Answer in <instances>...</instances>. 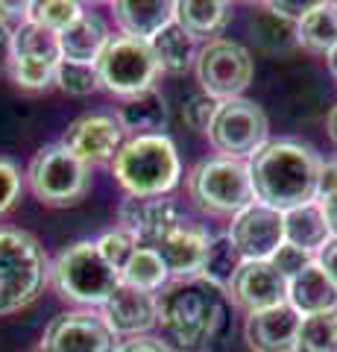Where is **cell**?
Returning a JSON list of instances; mask_svg holds the SVG:
<instances>
[{"label": "cell", "mask_w": 337, "mask_h": 352, "mask_svg": "<svg viewBox=\"0 0 337 352\" xmlns=\"http://www.w3.org/2000/svg\"><path fill=\"white\" fill-rule=\"evenodd\" d=\"M246 164H249L255 203L285 214L290 208L317 200L323 159L308 144H299V141H267Z\"/></svg>", "instance_id": "6da1fadb"}, {"label": "cell", "mask_w": 337, "mask_h": 352, "mask_svg": "<svg viewBox=\"0 0 337 352\" xmlns=\"http://www.w3.org/2000/svg\"><path fill=\"white\" fill-rule=\"evenodd\" d=\"M156 323L182 349H200L223 323L220 291L205 279H179L156 296Z\"/></svg>", "instance_id": "7a4b0ae2"}, {"label": "cell", "mask_w": 337, "mask_h": 352, "mask_svg": "<svg viewBox=\"0 0 337 352\" xmlns=\"http://www.w3.org/2000/svg\"><path fill=\"white\" fill-rule=\"evenodd\" d=\"M112 170L129 197H165L176 188L182 164L167 135L129 138L112 159Z\"/></svg>", "instance_id": "3957f363"}, {"label": "cell", "mask_w": 337, "mask_h": 352, "mask_svg": "<svg viewBox=\"0 0 337 352\" xmlns=\"http://www.w3.org/2000/svg\"><path fill=\"white\" fill-rule=\"evenodd\" d=\"M47 279V256L24 229H0V314L27 308Z\"/></svg>", "instance_id": "277c9868"}, {"label": "cell", "mask_w": 337, "mask_h": 352, "mask_svg": "<svg viewBox=\"0 0 337 352\" xmlns=\"http://www.w3.org/2000/svg\"><path fill=\"white\" fill-rule=\"evenodd\" d=\"M50 279L65 300L103 305L121 285V273L100 256L94 241H80L59 252V258L50 267Z\"/></svg>", "instance_id": "5b68a950"}, {"label": "cell", "mask_w": 337, "mask_h": 352, "mask_svg": "<svg viewBox=\"0 0 337 352\" xmlns=\"http://www.w3.org/2000/svg\"><path fill=\"white\" fill-rule=\"evenodd\" d=\"M188 194L205 214H237L255 203L249 164L241 159H205L188 173Z\"/></svg>", "instance_id": "8992f818"}, {"label": "cell", "mask_w": 337, "mask_h": 352, "mask_svg": "<svg viewBox=\"0 0 337 352\" xmlns=\"http://www.w3.org/2000/svg\"><path fill=\"white\" fill-rule=\"evenodd\" d=\"M30 188L45 206H77L91 188V170L62 144L41 147L30 162Z\"/></svg>", "instance_id": "52a82bcc"}, {"label": "cell", "mask_w": 337, "mask_h": 352, "mask_svg": "<svg viewBox=\"0 0 337 352\" xmlns=\"http://www.w3.org/2000/svg\"><path fill=\"white\" fill-rule=\"evenodd\" d=\"M94 68H97V76H100V88L124 97V100L153 88V80L159 74L150 41L124 36V32L121 36H108Z\"/></svg>", "instance_id": "ba28073f"}, {"label": "cell", "mask_w": 337, "mask_h": 352, "mask_svg": "<svg viewBox=\"0 0 337 352\" xmlns=\"http://www.w3.org/2000/svg\"><path fill=\"white\" fill-rule=\"evenodd\" d=\"M267 115L264 109L253 100L235 97V100H223L220 109L209 126V141L217 153H223L226 159H253L255 153L267 144Z\"/></svg>", "instance_id": "9c48e42d"}, {"label": "cell", "mask_w": 337, "mask_h": 352, "mask_svg": "<svg viewBox=\"0 0 337 352\" xmlns=\"http://www.w3.org/2000/svg\"><path fill=\"white\" fill-rule=\"evenodd\" d=\"M253 56L237 41L211 38L197 53V80L214 100H235L253 82Z\"/></svg>", "instance_id": "30bf717a"}, {"label": "cell", "mask_w": 337, "mask_h": 352, "mask_svg": "<svg viewBox=\"0 0 337 352\" xmlns=\"http://www.w3.org/2000/svg\"><path fill=\"white\" fill-rule=\"evenodd\" d=\"M45 352H115L117 335L94 311H68L53 317L41 340Z\"/></svg>", "instance_id": "8fae6325"}, {"label": "cell", "mask_w": 337, "mask_h": 352, "mask_svg": "<svg viewBox=\"0 0 337 352\" xmlns=\"http://www.w3.org/2000/svg\"><path fill=\"white\" fill-rule=\"evenodd\" d=\"M229 241L237 247L244 261H270V256L285 244V220L281 212L249 203L244 212L232 217Z\"/></svg>", "instance_id": "7c38bea8"}, {"label": "cell", "mask_w": 337, "mask_h": 352, "mask_svg": "<svg viewBox=\"0 0 337 352\" xmlns=\"http://www.w3.org/2000/svg\"><path fill=\"white\" fill-rule=\"evenodd\" d=\"M59 144L71 150L85 164H100V162H112L117 150L124 147V129L115 115L94 112L71 120Z\"/></svg>", "instance_id": "4fadbf2b"}, {"label": "cell", "mask_w": 337, "mask_h": 352, "mask_svg": "<svg viewBox=\"0 0 337 352\" xmlns=\"http://www.w3.org/2000/svg\"><path fill=\"white\" fill-rule=\"evenodd\" d=\"M209 244H211L209 232H205L202 226L188 223V220L182 217L165 235H159L150 250L159 252V258L165 261L167 273H173V276H179V279H194L202 270Z\"/></svg>", "instance_id": "5bb4252c"}, {"label": "cell", "mask_w": 337, "mask_h": 352, "mask_svg": "<svg viewBox=\"0 0 337 352\" xmlns=\"http://www.w3.org/2000/svg\"><path fill=\"white\" fill-rule=\"evenodd\" d=\"M229 296L249 314L267 311L288 302V279L270 261H244L229 285Z\"/></svg>", "instance_id": "9a60e30c"}, {"label": "cell", "mask_w": 337, "mask_h": 352, "mask_svg": "<svg viewBox=\"0 0 337 352\" xmlns=\"http://www.w3.org/2000/svg\"><path fill=\"white\" fill-rule=\"evenodd\" d=\"M302 317L288 302L246 317L244 338L253 352H297V332Z\"/></svg>", "instance_id": "2e32d148"}, {"label": "cell", "mask_w": 337, "mask_h": 352, "mask_svg": "<svg viewBox=\"0 0 337 352\" xmlns=\"http://www.w3.org/2000/svg\"><path fill=\"white\" fill-rule=\"evenodd\" d=\"M103 320L115 335L138 338L156 326V294L138 291L129 285H117L112 296L103 302Z\"/></svg>", "instance_id": "e0dca14e"}, {"label": "cell", "mask_w": 337, "mask_h": 352, "mask_svg": "<svg viewBox=\"0 0 337 352\" xmlns=\"http://www.w3.org/2000/svg\"><path fill=\"white\" fill-rule=\"evenodd\" d=\"M179 220V206L165 197H126L121 206V229L135 235L138 247H153V241Z\"/></svg>", "instance_id": "ac0fdd59"}, {"label": "cell", "mask_w": 337, "mask_h": 352, "mask_svg": "<svg viewBox=\"0 0 337 352\" xmlns=\"http://www.w3.org/2000/svg\"><path fill=\"white\" fill-rule=\"evenodd\" d=\"M288 305L299 317L329 314L337 308V285L329 279V273L317 261H311L299 276L288 282Z\"/></svg>", "instance_id": "d6986e66"}, {"label": "cell", "mask_w": 337, "mask_h": 352, "mask_svg": "<svg viewBox=\"0 0 337 352\" xmlns=\"http://www.w3.org/2000/svg\"><path fill=\"white\" fill-rule=\"evenodd\" d=\"M115 21L124 36L150 41L167 24H173V3L167 0H121L112 6Z\"/></svg>", "instance_id": "ffe728a7"}, {"label": "cell", "mask_w": 337, "mask_h": 352, "mask_svg": "<svg viewBox=\"0 0 337 352\" xmlns=\"http://www.w3.org/2000/svg\"><path fill=\"white\" fill-rule=\"evenodd\" d=\"M108 41V27L97 12H82L68 30L59 32V53L68 62L94 65Z\"/></svg>", "instance_id": "44dd1931"}, {"label": "cell", "mask_w": 337, "mask_h": 352, "mask_svg": "<svg viewBox=\"0 0 337 352\" xmlns=\"http://www.w3.org/2000/svg\"><path fill=\"white\" fill-rule=\"evenodd\" d=\"M115 118L124 132H132V138L159 135V129H165L167 124V103L156 88H147L141 94L126 97Z\"/></svg>", "instance_id": "7402d4cb"}, {"label": "cell", "mask_w": 337, "mask_h": 352, "mask_svg": "<svg viewBox=\"0 0 337 352\" xmlns=\"http://www.w3.org/2000/svg\"><path fill=\"white\" fill-rule=\"evenodd\" d=\"M281 220H285V244L305 250L311 256L332 241V232L325 226V214L317 200L290 208V212L281 214Z\"/></svg>", "instance_id": "603a6c76"}, {"label": "cell", "mask_w": 337, "mask_h": 352, "mask_svg": "<svg viewBox=\"0 0 337 352\" xmlns=\"http://www.w3.org/2000/svg\"><path fill=\"white\" fill-rule=\"evenodd\" d=\"M150 50H153L159 71L167 74H185L197 62V38L191 32H185L176 21L150 38Z\"/></svg>", "instance_id": "cb8c5ba5"}, {"label": "cell", "mask_w": 337, "mask_h": 352, "mask_svg": "<svg viewBox=\"0 0 337 352\" xmlns=\"http://www.w3.org/2000/svg\"><path fill=\"white\" fill-rule=\"evenodd\" d=\"M173 21L194 38L214 36L232 21V6L223 0H179L173 3Z\"/></svg>", "instance_id": "d4e9b609"}, {"label": "cell", "mask_w": 337, "mask_h": 352, "mask_svg": "<svg viewBox=\"0 0 337 352\" xmlns=\"http://www.w3.org/2000/svg\"><path fill=\"white\" fill-rule=\"evenodd\" d=\"M9 59L12 62H41V65H59V36L45 27L24 21L12 30V44H9Z\"/></svg>", "instance_id": "484cf974"}, {"label": "cell", "mask_w": 337, "mask_h": 352, "mask_svg": "<svg viewBox=\"0 0 337 352\" xmlns=\"http://www.w3.org/2000/svg\"><path fill=\"white\" fill-rule=\"evenodd\" d=\"M297 41L311 53H329L337 44V3H314L297 24Z\"/></svg>", "instance_id": "4316f807"}, {"label": "cell", "mask_w": 337, "mask_h": 352, "mask_svg": "<svg viewBox=\"0 0 337 352\" xmlns=\"http://www.w3.org/2000/svg\"><path fill=\"white\" fill-rule=\"evenodd\" d=\"M241 264H244V258H241V252H237V247L229 241V235H220L209 244L200 279L214 285L217 291H229V285L235 279V273L241 270Z\"/></svg>", "instance_id": "83f0119b"}, {"label": "cell", "mask_w": 337, "mask_h": 352, "mask_svg": "<svg viewBox=\"0 0 337 352\" xmlns=\"http://www.w3.org/2000/svg\"><path fill=\"white\" fill-rule=\"evenodd\" d=\"M167 276L170 273L165 267V261H161L159 252L150 250V247H138L132 256H129V261L124 264V270H121V282L124 285L138 288V291H150V294L165 288Z\"/></svg>", "instance_id": "f1b7e54d"}, {"label": "cell", "mask_w": 337, "mask_h": 352, "mask_svg": "<svg viewBox=\"0 0 337 352\" xmlns=\"http://www.w3.org/2000/svg\"><path fill=\"white\" fill-rule=\"evenodd\" d=\"M297 352H337V311L302 317Z\"/></svg>", "instance_id": "f546056e"}, {"label": "cell", "mask_w": 337, "mask_h": 352, "mask_svg": "<svg viewBox=\"0 0 337 352\" xmlns=\"http://www.w3.org/2000/svg\"><path fill=\"white\" fill-rule=\"evenodd\" d=\"M80 15H82V6L73 3V0H36V3H30L27 21L59 36V32L68 30Z\"/></svg>", "instance_id": "4dcf8cb0"}, {"label": "cell", "mask_w": 337, "mask_h": 352, "mask_svg": "<svg viewBox=\"0 0 337 352\" xmlns=\"http://www.w3.org/2000/svg\"><path fill=\"white\" fill-rule=\"evenodd\" d=\"M56 82L62 91H68V94H91L100 88V76H97V68L94 65H80V62H68V59H62L56 65Z\"/></svg>", "instance_id": "1f68e13d"}, {"label": "cell", "mask_w": 337, "mask_h": 352, "mask_svg": "<svg viewBox=\"0 0 337 352\" xmlns=\"http://www.w3.org/2000/svg\"><path fill=\"white\" fill-rule=\"evenodd\" d=\"M253 32L258 36V41L264 44V47H270V50L285 47V44L297 41V24H293V21H285V18L273 15L270 9L253 15Z\"/></svg>", "instance_id": "d6a6232c"}, {"label": "cell", "mask_w": 337, "mask_h": 352, "mask_svg": "<svg viewBox=\"0 0 337 352\" xmlns=\"http://www.w3.org/2000/svg\"><path fill=\"white\" fill-rule=\"evenodd\" d=\"M97 250H100V256L112 264V267L121 273L124 264L129 261V256L138 250V241L135 235H129L126 229H112V232H106L100 241H94Z\"/></svg>", "instance_id": "836d02e7"}, {"label": "cell", "mask_w": 337, "mask_h": 352, "mask_svg": "<svg viewBox=\"0 0 337 352\" xmlns=\"http://www.w3.org/2000/svg\"><path fill=\"white\" fill-rule=\"evenodd\" d=\"M217 109H220V100H214V97H209L205 91L194 94L188 103L182 106V120L188 124L194 132H209L211 120L217 115Z\"/></svg>", "instance_id": "e575fe53"}, {"label": "cell", "mask_w": 337, "mask_h": 352, "mask_svg": "<svg viewBox=\"0 0 337 352\" xmlns=\"http://www.w3.org/2000/svg\"><path fill=\"white\" fill-rule=\"evenodd\" d=\"M311 261H314L311 252L293 247V244H281V247L273 252V256H270V264H273V267H276L288 282H290L293 276H299V273L305 270Z\"/></svg>", "instance_id": "d590c367"}, {"label": "cell", "mask_w": 337, "mask_h": 352, "mask_svg": "<svg viewBox=\"0 0 337 352\" xmlns=\"http://www.w3.org/2000/svg\"><path fill=\"white\" fill-rule=\"evenodd\" d=\"M18 197H21V173L15 162L0 159V214H6L18 203Z\"/></svg>", "instance_id": "8d00e7d4"}, {"label": "cell", "mask_w": 337, "mask_h": 352, "mask_svg": "<svg viewBox=\"0 0 337 352\" xmlns=\"http://www.w3.org/2000/svg\"><path fill=\"white\" fill-rule=\"evenodd\" d=\"M311 6H314V3H302V0H290V3H288V0H273V3H267L264 9H270L273 15L285 18V21H293V24H299V21L311 12Z\"/></svg>", "instance_id": "74e56055"}, {"label": "cell", "mask_w": 337, "mask_h": 352, "mask_svg": "<svg viewBox=\"0 0 337 352\" xmlns=\"http://www.w3.org/2000/svg\"><path fill=\"white\" fill-rule=\"evenodd\" d=\"M115 352H173L161 338H153V335H138V338H129L124 340L121 346Z\"/></svg>", "instance_id": "f35d334b"}, {"label": "cell", "mask_w": 337, "mask_h": 352, "mask_svg": "<svg viewBox=\"0 0 337 352\" xmlns=\"http://www.w3.org/2000/svg\"><path fill=\"white\" fill-rule=\"evenodd\" d=\"M314 261H317L320 267L329 273V279L337 285V238H332L329 244H325V247L317 252V258H314Z\"/></svg>", "instance_id": "ab89813d"}, {"label": "cell", "mask_w": 337, "mask_h": 352, "mask_svg": "<svg viewBox=\"0 0 337 352\" xmlns=\"http://www.w3.org/2000/svg\"><path fill=\"white\" fill-rule=\"evenodd\" d=\"M337 191V162H323L320 168V182H317V197H329Z\"/></svg>", "instance_id": "60d3db41"}, {"label": "cell", "mask_w": 337, "mask_h": 352, "mask_svg": "<svg viewBox=\"0 0 337 352\" xmlns=\"http://www.w3.org/2000/svg\"><path fill=\"white\" fill-rule=\"evenodd\" d=\"M27 12H30V3H21V0H15V3H3L0 0V21L9 27L15 21V27H21L27 21Z\"/></svg>", "instance_id": "b9f144b4"}, {"label": "cell", "mask_w": 337, "mask_h": 352, "mask_svg": "<svg viewBox=\"0 0 337 352\" xmlns=\"http://www.w3.org/2000/svg\"><path fill=\"white\" fill-rule=\"evenodd\" d=\"M317 203H320L323 214H325V226H329L332 238H337V191L329 194V197H323V200H317Z\"/></svg>", "instance_id": "7bdbcfd3"}, {"label": "cell", "mask_w": 337, "mask_h": 352, "mask_svg": "<svg viewBox=\"0 0 337 352\" xmlns=\"http://www.w3.org/2000/svg\"><path fill=\"white\" fill-rule=\"evenodd\" d=\"M9 44H12V27H6L3 21H0V68H3V62L9 59Z\"/></svg>", "instance_id": "ee69618b"}, {"label": "cell", "mask_w": 337, "mask_h": 352, "mask_svg": "<svg viewBox=\"0 0 337 352\" xmlns=\"http://www.w3.org/2000/svg\"><path fill=\"white\" fill-rule=\"evenodd\" d=\"M325 129H329V138L337 144V106L329 112V120H325Z\"/></svg>", "instance_id": "f6af8a7d"}, {"label": "cell", "mask_w": 337, "mask_h": 352, "mask_svg": "<svg viewBox=\"0 0 337 352\" xmlns=\"http://www.w3.org/2000/svg\"><path fill=\"white\" fill-rule=\"evenodd\" d=\"M325 62H329V71L337 76V44H334V47H332L329 53H325Z\"/></svg>", "instance_id": "bcb514c9"}, {"label": "cell", "mask_w": 337, "mask_h": 352, "mask_svg": "<svg viewBox=\"0 0 337 352\" xmlns=\"http://www.w3.org/2000/svg\"><path fill=\"white\" fill-rule=\"evenodd\" d=\"M32 352H45V346H41V344H38V346H36V349H32Z\"/></svg>", "instance_id": "7dc6e473"}]
</instances>
